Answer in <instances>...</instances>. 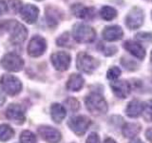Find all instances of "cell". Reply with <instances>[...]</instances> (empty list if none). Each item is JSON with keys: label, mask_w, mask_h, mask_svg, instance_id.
Masks as SVG:
<instances>
[{"label": "cell", "mask_w": 152, "mask_h": 143, "mask_svg": "<svg viewBox=\"0 0 152 143\" xmlns=\"http://www.w3.org/2000/svg\"><path fill=\"white\" fill-rule=\"evenodd\" d=\"M86 107L92 114L101 116L107 112V103L101 94L98 93H91L85 98Z\"/></svg>", "instance_id": "obj_1"}, {"label": "cell", "mask_w": 152, "mask_h": 143, "mask_svg": "<svg viewBox=\"0 0 152 143\" xmlns=\"http://www.w3.org/2000/svg\"><path fill=\"white\" fill-rule=\"evenodd\" d=\"M72 36L79 43H91L95 40L96 32L92 27L84 23H76L72 28Z\"/></svg>", "instance_id": "obj_2"}, {"label": "cell", "mask_w": 152, "mask_h": 143, "mask_svg": "<svg viewBox=\"0 0 152 143\" xmlns=\"http://www.w3.org/2000/svg\"><path fill=\"white\" fill-rule=\"evenodd\" d=\"M76 65H77V69L80 70L81 72H84V73L87 74H91L99 66V61L95 59L94 57L88 55L87 52H81L77 55Z\"/></svg>", "instance_id": "obj_3"}, {"label": "cell", "mask_w": 152, "mask_h": 143, "mask_svg": "<svg viewBox=\"0 0 152 143\" xmlns=\"http://www.w3.org/2000/svg\"><path fill=\"white\" fill-rule=\"evenodd\" d=\"M2 89L10 95H15L22 90V83L17 77L12 74H3L0 78Z\"/></svg>", "instance_id": "obj_4"}, {"label": "cell", "mask_w": 152, "mask_h": 143, "mask_svg": "<svg viewBox=\"0 0 152 143\" xmlns=\"http://www.w3.org/2000/svg\"><path fill=\"white\" fill-rule=\"evenodd\" d=\"M2 67L10 72H19L23 69L24 60L14 52H8L1 59Z\"/></svg>", "instance_id": "obj_5"}, {"label": "cell", "mask_w": 152, "mask_h": 143, "mask_svg": "<svg viewBox=\"0 0 152 143\" xmlns=\"http://www.w3.org/2000/svg\"><path fill=\"white\" fill-rule=\"evenodd\" d=\"M145 14L140 7H134L130 10L126 17V25L129 30H137L144 23Z\"/></svg>", "instance_id": "obj_6"}, {"label": "cell", "mask_w": 152, "mask_h": 143, "mask_svg": "<svg viewBox=\"0 0 152 143\" xmlns=\"http://www.w3.org/2000/svg\"><path fill=\"white\" fill-rule=\"evenodd\" d=\"M90 123V119L86 116H77L71 117L68 122V125L77 136H83L88 129Z\"/></svg>", "instance_id": "obj_7"}, {"label": "cell", "mask_w": 152, "mask_h": 143, "mask_svg": "<svg viewBox=\"0 0 152 143\" xmlns=\"http://www.w3.org/2000/svg\"><path fill=\"white\" fill-rule=\"evenodd\" d=\"M47 49V42L45 38L40 35L33 36L28 45V54L32 57L42 55Z\"/></svg>", "instance_id": "obj_8"}, {"label": "cell", "mask_w": 152, "mask_h": 143, "mask_svg": "<svg viewBox=\"0 0 152 143\" xmlns=\"http://www.w3.org/2000/svg\"><path fill=\"white\" fill-rule=\"evenodd\" d=\"M51 63L57 71L64 72L69 69L70 65L71 57L66 52H56L50 56Z\"/></svg>", "instance_id": "obj_9"}, {"label": "cell", "mask_w": 152, "mask_h": 143, "mask_svg": "<svg viewBox=\"0 0 152 143\" xmlns=\"http://www.w3.org/2000/svg\"><path fill=\"white\" fill-rule=\"evenodd\" d=\"M9 32H11L10 40H11L12 44H21L22 42L26 40L28 36V31L26 27L15 20H14L12 26L11 27Z\"/></svg>", "instance_id": "obj_10"}, {"label": "cell", "mask_w": 152, "mask_h": 143, "mask_svg": "<svg viewBox=\"0 0 152 143\" xmlns=\"http://www.w3.org/2000/svg\"><path fill=\"white\" fill-rule=\"evenodd\" d=\"M6 116L10 120L16 124H22L25 122V111L22 106L18 104H11L7 108Z\"/></svg>", "instance_id": "obj_11"}, {"label": "cell", "mask_w": 152, "mask_h": 143, "mask_svg": "<svg viewBox=\"0 0 152 143\" xmlns=\"http://www.w3.org/2000/svg\"><path fill=\"white\" fill-rule=\"evenodd\" d=\"M71 13L73 15L84 20H91L95 16V9L92 7H86L83 4H73L71 6Z\"/></svg>", "instance_id": "obj_12"}, {"label": "cell", "mask_w": 152, "mask_h": 143, "mask_svg": "<svg viewBox=\"0 0 152 143\" xmlns=\"http://www.w3.org/2000/svg\"><path fill=\"white\" fill-rule=\"evenodd\" d=\"M38 133L49 143H58L62 137L60 132L50 126H40L38 128Z\"/></svg>", "instance_id": "obj_13"}, {"label": "cell", "mask_w": 152, "mask_h": 143, "mask_svg": "<svg viewBox=\"0 0 152 143\" xmlns=\"http://www.w3.org/2000/svg\"><path fill=\"white\" fill-rule=\"evenodd\" d=\"M20 15L24 21L28 24H33L38 18V14H39V9H38L34 5L27 4L22 6L20 9Z\"/></svg>", "instance_id": "obj_14"}, {"label": "cell", "mask_w": 152, "mask_h": 143, "mask_svg": "<svg viewBox=\"0 0 152 143\" xmlns=\"http://www.w3.org/2000/svg\"><path fill=\"white\" fill-rule=\"evenodd\" d=\"M102 36L106 41L113 42L120 40L124 36V31L119 25H112L107 26L103 30Z\"/></svg>", "instance_id": "obj_15"}, {"label": "cell", "mask_w": 152, "mask_h": 143, "mask_svg": "<svg viewBox=\"0 0 152 143\" xmlns=\"http://www.w3.org/2000/svg\"><path fill=\"white\" fill-rule=\"evenodd\" d=\"M110 87L118 97L126 98L131 92V86L126 80H116L110 83Z\"/></svg>", "instance_id": "obj_16"}, {"label": "cell", "mask_w": 152, "mask_h": 143, "mask_svg": "<svg viewBox=\"0 0 152 143\" xmlns=\"http://www.w3.org/2000/svg\"><path fill=\"white\" fill-rule=\"evenodd\" d=\"M123 46L127 52H129L132 55L137 57L138 59L142 60L145 58V50L140 43L135 42V41H131V40H126L125 43H124Z\"/></svg>", "instance_id": "obj_17"}, {"label": "cell", "mask_w": 152, "mask_h": 143, "mask_svg": "<svg viewBox=\"0 0 152 143\" xmlns=\"http://www.w3.org/2000/svg\"><path fill=\"white\" fill-rule=\"evenodd\" d=\"M46 18L48 25L53 28L59 23L60 19L62 18V13L58 9L53 7H48L46 9Z\"/></svg>", "instance_id": "obj_18"}, {"label": "cell", "mask_w": 152, "mask_h": 143, "mask_svg": "<svg viewBox=\"0 0 152 143\" xmlns=\"http://www.w3.org/2000/svg\"><path fill=\"white\" fill-rule=\"evenodd\" d=\"M142 110H144V103L138 99H133L128 103L126 113L129 117H137L142 114Z\"/></svg>", "instance_id": "obj_19"}, {"label": "cell", "mask_w": 152, "mask_h": 143, "mask_svg": "<svg viewBox=\"0 0 152 143\" xmlns=\"http://www.w3.org/2000/svg\"><path fill=\"white\" fill-rule=\"evenodd\" d=\"M84 86V78L82 75L78 74H72L66 82V88L69 91L76 92V91H80Z\"/></svg>", "instance_id": "obj_20"}, {"label": "cell", "mask_w": 152, "mask_h": 143, "mask_svg": "<svg viewBox=\"0 0 152 143\" xmlns=\"http://www.w3.org/2000/svg\"><path fill=\"white\" fill-rule=\"evenodd\" d=\"M50 114H51V118L53 119L54 122L61 123L62 120L66 117V112L63 105H61L59 103H54L50 107Z\"/></svg>", "instance_id": "obj_21"}, {"label": "cell", "mask_w": 152, "mask_h": 143, "mask_svg": "<svg viewBox=\"0 0 152 143\" xmlns=\"http://www.w3.org/2000/svg\"><path fill=\"white\" fill-rule=\"evenodd\" d=\"M140 131L141 127L139 124L136 123H126L123 127V133L127 138H135Z\"/></svg>", "instance_id": "obj_22"}, {"label": "cell", "mask_w": 152, "mask_h": 143, "mask_svg": "<svg viewBox=\"0 0 152 143\" xmlns=\"http://www.w3.org/2000/svg\"><path fill=\"white\" fill-rule=\"evenodd\" d=\"M100 16L106 21H111L117 16V11L112 7L103 6L100 10Z\"/></svg>", "instance_id": "obj_23"}, {"label": "cell", "mask_w": 152, "mask_h": 143, "mask_svg": "<svg viewBox=\"0 0 152 143\" xmlns=\"http://www.w3.org/2000/svg\"><path fill=\"white\" fill-rule=\"evenodd\" d=\"M14 131L11 126L7 124H2L0 125V141H8L13 136Z\"/></svg>", "instance_id": "obj_24"}, {"label": "cell", "mask_w": 152, "mask_h": 143, "mask_svg": "<svg viewBox=\"0 0 152 143\" xmlns=\"http://www.w3.org/2000/svg\"><path fill=\"white\" fill-rule=\"evenodd\" d=\"M142 114L145 121H152V99L144 103V110H142Z\"/></svg>", "instance_id": "obj_25"}, {"label": "cell", "mask_w": 152, "mask_h": 143, "mask_svg": "<svg viewBox=\"0 0 152 143\" xmlns=\"http://www.w3.org/2000/svg\"><path fill=\"white\" fill-rule=\"evenodd\" d=\"M21 143H36V136L30 131H24L20 136Z\"/></svg>", "instance_id": "obj_26"}, {"label": "cell", "mask_w": 152, "mask_h": 143, "mask_svg": "<svg viewBox=\"0 0 152 143\" xmlns=\"http://www.w3.org/2000/svg\"><path fill=\"white\" fill-rule=\"evenodd\" d=\"M70 41V36L69 32H65L62 35H60L57 38L56 43L58 46H63V47H69V43Z\"/></svg>", "instance_id": "obj_27"}, {"label": "cell", "mask_w": 152, "mask_h": 143, "mask_svg": "<svg viewBox=\"0 0 152 143\" xmlns=\"http://www.w3.org/2000/svg\"><path fill=\"white\" fill-rule=\"evenodd\" d=\"M99 46H100V50H101V52H103L104 55L107 56H110L115 54V52H117V48L114 46L107 47V46H104L103 43H99Z\"/></svg>", "instance_id": "obj_28"}, {"label": "cell", "mask_w": 152, "mask_h": 143, "mask_svg": "<svg viewBox=\"0 0 152 143\" xmlns=\"http://www.w3.org/2000/svg\"><path fill=\"white\" fill-rule=\"evenodd\" d=\"M8 8H10L13 13L20 12L22 8V3L20 0H8Z\"/></svg>", "instance_id": "obj_29"}, {"label": "cell", "mask_w": 152, "mask_h": 143, "mask_svg": "<svg viewBox=\"0 0 152 143\" xmlns=\"http://www.w3.org/2000/svg\"><path fill=\"white\" fill-rule=\"evenodd\" d=\"M121 74V70L118 67H111L110 69L107 71V78L110 80H115L117 79Z\"/></svg>", "instance_id": "obj_30"}, {"label": "cell", "mask_w": 152, "mask_h": 143, "mask_svg": "<svg viewBox=\"0 0 152 143\" xmlns=\"http://www.w3.org/2000/svg\"><path fill=\"white\" fill-rule=\"evenodd\" d=\"M66 104L68 105V107L71 110V111H77L80 108V103L77 99L69 97V99L66 100Z\"/></svg>", "instance_id": "obj_31"}, {"label": "cell", "mask_w": 152, "mask_h": 143, "mask_svg": "<svg viewBox=\"0 0 152 143\" xmlns=\"http://www.w3.org/2000/svg\"><path fill=\"white\" fill-rule=\"evenodd\" d=\"M136 38L138 40H142V41H152V33L150 32H139L136 35Z\"/></svg>", "instance_id": "obj_32"}, {"label": "cell", "mask_w": 152, "mask_h": 143, "mask_svg": "<svg viewBox=\"0 0 152 143\" xmlns=\"http://www.w3.org/2000/svg\"><path fill=\"white\" fill-rule=\"evenodd\" d=\"M86 143H100V137L96 133H91L88 136Z\"/></svg>", "instance_id": "obj_33"}, {"label": "cell", "mask_w": 152, "mask_h": 143, "mask_svg": "<svg viewBox=\"0 0 152 143\" xmlns=\"http://www.w3.org/2000/svg\"><path fill=\"white\" fill-rule=\"evenodd\" d=\"M8 4L4 0H0V15H3L8 12Z\"/></svg>", "instance_id": "obj_34"}, {"label": "cell", "mask_w": 152, "mask_h": 143, "mask_svg": "<svg viewBox=\"0 0 152 143\" xmlns=\"http://www.w3.org/2000/svg\"><path fill=\"white\" fill-rule=\"evenodd\" d=\"M5 100H6V98H5V95L1 92V90H0V106H2V105L5 103Z\"/></svg>", "instance_id": "obj_35"}, {"label": "cell", "mask_w": 152, "mask_h": 143, "mask_svg": "<svg viewBox=\"0 0 152 143\" xmlns=\"http://www.w3.org/2000/svg\"><path fill=\"white\" fill-rule=\"evenodd\" d=\"M146 136H147V137H148V139H149L150 141H152V129H150V130L147 131Z\"/></svg>", "instance_id": "obj_36"}, {"label": "cell", "mask_w": 152, "mask_h": 143, "mask_svg": "<svg viewBox=\"0 0 152 143\" xmlns=\"http://www.w3.org/2000/svg\"><path fill=\"white\" fill-rule=\"evenodd\" d=\"M104 143H116V142H115V140H113L112 138L107 137V138H106V140H104Z\"/></svg>", "instance_id": "obj_37"}, {"label": "cell", "mask_w": 152, "mask_h": 143, "mask_svg": "<svg viewBox=\"0 0 152 143\" xmlns=\"http://www.w3.org/2000/svg\"><path fill=\"white\" fill-rule=\"evenodd\" d=\"M130 143H144L141 139H139V138H133V139L130 141Z\"/></svg>", "instance_id": "obj_38"}, {"label": "cell", "mask_w": 152, "mask_h": 143, "mask_svg": "<svg viewBox=\"0 0 152 143\" xmlns=\"http://www.w3.org/2000/svg\"><path fill=\"white\" fill-rule=\"evenodd\" d=\"M150 60H151V64H152V52H151V55H150Z\"/></svg>", "instance_id": "obj_39"}, {"label": "cell", "mask_w": 152, "mask_h": 143, "mask_svg": "<svg viewBox=\"0 0 152 143\" xmlns=\"http://www.w3.org/2000/svg\"><path fill=\"white\" fill-rule=\"evenodd\" d=\"M151 17H152V11H151Z\"/></svg>", "instance_id": "obj_40"}, {"label": "cell", "mask_w": 152, "mask_h": 143, "mask_svg": "<svg viewBox=\"0 0 152 143\" xmlns=\"http://www.w3.org/2000/svg\"><path fill=\"white\" fill-rule=\"evenodd\" d=\"M36 1H41V0H36Z\"/></svg>", "instance_id": "obj_41"}]
</instances>
